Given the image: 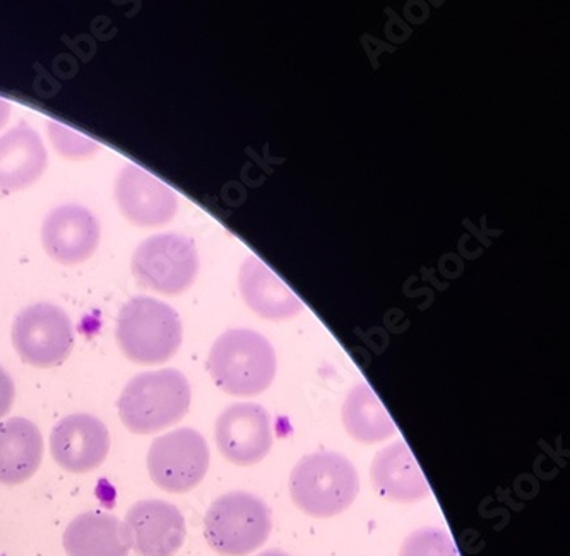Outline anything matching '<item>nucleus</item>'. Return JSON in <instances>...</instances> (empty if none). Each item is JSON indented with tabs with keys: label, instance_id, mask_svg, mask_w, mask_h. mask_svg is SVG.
I'll return each mask as SVG.
<instances>
[{
	"label": "nucleus",
	"instance_id": "6",
	"mask_svg": "<svg viewBox=\"0 0 570 556\" xmlns=\"http://www.w3.org/2000/svg\"><path fill=\"white\" fill-rule=\"evenodd\" d=\"M134 278L145 288L161 295H180L196 281L199 254L186 235L159 234L146 238L134 250Z\"/></svg>",
	"mask_w": 570,
	"mask_h": 556
},
{
	"label": "nucleus",
	"instance_id": "16",
	"mask_svg": "<svg viewBox=\"0 0 570 556\" xmlns=\"http://www.w3.org/2000/svg\"><path fill=\"white\" fill-rule=\"evenodd\" d=\"M242 298L257 316L269 320L293 319L304 310L301 298L256 256H248L238 272Z\"/></svg>",
	"mask_w": 570,
	"mask_h": 556
},
{
	"label": "nucleus",
	"instance_id": "4",
	"mask_svg": "<svg viewBox=\"0 0 570 556\" xmlns=\"http://www.w3.org/2000/svg\"><path fill=\"white\" fill-rule=\"evenodd\" d=\"M184 338L177 310L151 297H134L120 308L116 339L127 360L161 365L177 355Z\"/></svg>",
	"mask_w": 570,
	"mask_h": 556
},
{
	"label": "nucleus",
	"instance_id": "1",
	"mask_svg": "<svg viewBox=\"0 0 570 556\" xmlns=\"http://www.w3.org/2000/svg\"><path fill=\"white\" fill-rule=\"evenodd\" d=\"M190 400L193 390L186 375L167 368L136 375L124 387L117 408L127 430L153 435L186 418Z\"/></svg>",
	"mask_w": 570,
	"mask_h": 556
},
{
	"label": "nucleus",
	"instance_id": "12",
	"mask_svg": "<svg viewBox=\"0 0 570 556\" xmlns=\"http://www.w3.org/2000/svg\"><path fill=\"white\" fill-rule=\"evenodd\" d=\"M100 237V221L85 206H59L47 215L41 225L45 252L62 266H78L94 257Z\"/></svg>",
	"mask_w": 570,
	"mask_h": 556
},
{
	"label": "nucleus",
	"instance_id": "14",
	"mask_svg": "<svg viewBox=\"0 0 570 556\" xmlns=\"http://www.w3.org/2000/svg\"><path fill=\"white\" fill-rule=\"evenodd\" d=\"M371 481L382 498L396 504H415L430 497V486L406 441L397 440L377 453Z\"/></svg>",
	"mask_w": 570,
	"mask_h": 556
},
{
	"label": "nucleus",
	"instance_id": "24",
	"mask_svg": "<svg viewBox=\"0 0 570 556\" xmlns=\"http://www.w3.org/2000/svg\"><path fill=\"white\" fill-rule=\"evenodd\" d=\"M257 556H289L288 553L282 552V549H267V552L259 553Z\"/></svg>",
	"mask_w": 570,
	"mask_h": 556
},
{
	"label": "nucleus",
	"instance_id": "15",
	"mask_svg": "<svg viewBox=\"0 0 570 556\" xmlns=\"http://www.w3.org/2000/svg\"><path fill=\"white\" fill-rule=\"evenodd\" d=\"M49 165L40 133L19 122L0 136V192H18L40 180Z\"/></svg>",
	"mask_w": 570,
	"mask_h": 556
},
{
	"label": "nucleus",
	"instance_id": "11",
	"mask_svg": "<svg viewBox=\"0 0 570 556\" xmlns=\"http://www.w3.org/2000/svg\"><path fill=\"white\" fill-rule=\"evenodd\" d=\"M50 453L63 471L75 475L95 471L110 453L107 425L88 413L66 416L50 435Z\"/></svg>",
	"mask_w": 570,
	"mask_h": 556
},
{
	"label": "nucleus",
	"instance_id": "19",
	"mask_svg": "<svg viewBox=\"0 0 570 556\" xmlns=\"http://www.w3.org/2000/svg\"><path fill=\"white\" fill-rule=\"evenodd\" d=\"M343 427L353 440L374 445L396 434V425L377 394L367 384H356L341 409Z\"/></svg>",
	"mask_w": 570,
	"mask_h": 556
},
{
	"label": "nucleus",
	"instance_id": "13",
	"mask_svg": "<svg viewBox=\"0 0 570 556\" xmlns=\"http://www.w3.org/2000/svg\"><path fill=\"white\" fill-rule=\"evenodd\" d=\"M124 524L138 556H174L186 543V520L170 502H138L127 512Z\"/></svg>",
	"mask_w": 570,
	"mask_h": 556
},
{
	"label": "nucleus",
	"instance_id": "2",
	"mask_svg": "<svg viewBox=\"0 0 570 556\" xmlns=\"http://www.w3.org/2000/svg\"><path fill=\"white\" fill-rule=\"evenodd\" d=\"M208 370L223 393L253 397L269 389L278 370V360L275 348L263 334L253 329H230L213 345Z\"/></svg>",
	"mask_w": 570,
	"mask_h": 556
},
{
	"label": "nucleus",
	"instance_id": "7",
	"mask_svg": "<svg viewBox=\"0 0 570 556\" xmlns=\"http://www.w3.org/2000/svg\"><path fill=\"white\" fill-rule=\"evenodd\" d=\"M12 346L31 367H57L75 348V327L57 305H30L19 311L12 324Z\"/></svg>",
	"mask_w": 570,
	"mask_h": 556
},
{
	"label": "nucleus",
	"instance_id": "18",
	"mask_svg": "<svg viewBox=\"0 0 570 556\" xmlns=\"http://www.w3.org/2000/svg\"><path fill=\"white\" fill-rule=\"evenodd\" d=\"M43 437L27 418L0 423V485L16 486L28 481L43 460Z\"/></svg>",
	"mask_w": 570,
	"mask_h": 556
},
{
	"label": "nucleus",
	"instance_id": "9",
	"mask_svg": "<svg viewBox=\"0 0 570 556\" xmlns=\"http://www.w3.org/2000/svg\"><path fill=\"white\" fill-rule=\"evenodd\" d=\"M218 450L235 466H256L273 449V428L266 409L256 403H237L219 413L215 425Z\"/></svg>",
	"mask_w": 570,
	"mask_h": 556
},
{
	"label": "nucleus",
	"instance_id": "21",
	"mask_svg": "<svg viewBox=\"0 0 570 556\" xmlns=\"http://www.w3.org/2000/svg\"><path fill=\"white\" fill-rule=\"evenodd\" d=\"M47 130L53 148L67 160H88L100 151V145L94 139L86 138L85 133L69 129L56 120H49Z\"/></svg>",
	"mask_w": 570,
	"mask_h": 556
},
{
	"label": "nucleus",
	"instance_id": "22",
	"mask_svg": "<svg viewBox=\"0 0 570 556\" xmlns=\"http://www.w3.org/2000/svg\"><path fill=\"white\" fill-rule=\"evenodd\" d=\"M16 386L11 375L0 367V419L9 415L14 406Z\"/></svg>",
	"mask_w": 570,
	"mask_h": 556
},
{
	"label": "nucleus",
	"instance_id": "3",
	"mask_svg": "<svg viewBox=\"0 0 570 556\" xmlns=\"http://www.w3.org/2000/svg\"><path fill=\"white\" fill-rule=\"evenodd\" d=\"M358 492V471L352 460L331 450L302 457L289 475L293 504L317 519H330L348 510Z\"/></svg>",
	"mask_w": 570,
	"mask_h": 556
},
{
	"label": "nucleus",
	"instance_id": "23",
	"mask_svg": "<svg viewBox=\"0 0 570 556\" xmlns=\"http://www.w3.org/2000/svg\"><path fill=\"white\" fill-rule=\"evenodd\" d=\"M11 117V103L4 98H0V130L4 129L6 123L9 122Z\"/></svg>",
	"mask_w": 570,
	"mask_h": 556
},
{
	"label": "nucleus",
	"instance_id": "20",
	"mask_svg": "<svg viewBox=\"0 0 570 556\" xmlns=\"http://www.w3.org/2000/svg\"><path fill=\"white\" fill-rule=\"evenodd\" d=\"M400 556H460V552L445 530L422 527L407 534L401 545Z\"/></svg>",
	"mask_w": 570,
	"mask_h": 556
},
{
	"label": "nucleus",
	"instance_id": "10",
	"mask_svg": "<svg viewBox=\"0 0 570 556\" xmlns=\"http://www.w3.org/2000/svg\"><path fill=\"white\" fill-rule=\"evenodd\" d=\"M114 193L124 218L136 227H164L178 211L175 190L138 165L120 170Z\"/></svg>",
	"mask_w": 570,
	"mask_h": 556
},
{
	"label": "nucleus",
	"instance_id": "5",
	"mask_svg": "<svg viewBox=\"0 0 570 556\" xmlns=\"http://www.w3.org/2000/svg\"><path fill=\"white\" fill-rule=\"evenodd\" d=\"M273 530L266 502L232 492L213 502L204 519V538L222 556H247L266 545Z\"/></svg>",
	"mask_w": 570,
	"mask_h": 556
},
{
	"label": "nucleus",
	"instance_id": "17",
	"mask_svg": "<svg viewBox=\"0 0 570 556\" xmlns=\"http://www.w3.org/2000/svg\"><path fill=\"white\" fill-rule=\"evenodd\" d=\"M62 543L67 556H129L132 549L126 524L104 512H86L72 519Z\"/></svg>",
	"mask_w": 570,
	"mask_h": 556
},
{
	"label": "nucleus",
	"instance_id": "8",
	"mask_svg": "<svg viewBox=\"0 0 570 556\" xmlns=\"http://www.w3.org/2000/svg\"><path fill=\"white\" fill-rule=\"evenodd\" d=\"M208 441L193 428H178L153 440L148 471L153 483L167 494H187L208 475Z\"/></svg>",
	"mask_w": 570,
	"mask_h": 556
}]
</instances>
